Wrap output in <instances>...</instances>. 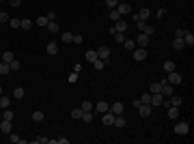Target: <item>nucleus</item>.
<instances>
[{"label":"nucleus","instance_id":"21","mask_svg":"<svg viewBox=\"0 0 194 144\" xmlns=\"http://www.w3.org/2000/svg\"><path fill=\"white\" fill-rule=\"evenodd\" d=\"M115 127H119V129H123L125 127V118H123V114H119V116H115V123H112Z\"/></svg>","mask_w":194,"mask_h":144},{"label":"nucleus","instance_id":"41","mask_svg":"<svg viewBox=\"0 0 194 144\" xmlns=\"http://www.w3.org/2000/svg\"><path fill=\"white\" fill-rule=\"evenodd\" d=\"M112 37H115V41H116V43H123V41H125V35H123V32H115Z\"/></svg>","mask_w":194,"mask_h":144},{"label":"nucleus","instance_id":"33","mask_svg":"<svg viewBox=\"0 0 194 144\" xmlns=\"http://www.w3.org/2000/svg\"><path fill=\"white\" fill-rule=\"evenodd\" d=\"M13 58H15V56H13V52H4V54H2V62H11Z\"/></svg>","mask_w":194,"mask_h":144},{"label":"nucleus","instance_id":"40","mask_svg":"<svg viewBox=\"0 0 194 144\" xmlns=\"http://www.w3.org/2000/svg\"><path fill=\"white\" fill-rule=\"evenodd\" d=\"M2 118H4V121H13V112L7 108V110H4V114H2Z\"/></svg>","mask_w":194,"mask_h":144},{"label":"nucleus","instance_id":"54","mask_svg":"<svg viewBox=\"0 0 194 144\" xmlns=\"http://www.w3.org/2000/svg\"><path fill=\"white\" fill-rule=\"evenodd\" d=\"M0 2H4V0H0Z\"/></svg>","mask_w":194,"mask_h":144},{"label":"nucleus","instance_id":"50","mask_svg":"<svg viewBox=\"0 0 194 144\" xmlns=\"http://www.w3.org/2000/svg\"><path fill=\"white\" fill-rule=\"evenodd\" d=\"M56 144H69L67 138H56Z\"/></svg>","mask_w":194,"mask_h":144},{"label":"nucleus","instance_id":"16","mask_svg":"<svg viewBox=\"0 0 194 144\" xmlns=\"http://www.w3.org/2000/svg\"><path fill=\"white\" fill-rule=\"evenodd\" d=\"M45 52H48V54H50V56L58 54V45H56V43H54V41H50V43L45 45Z\"/></svg>","mask_w":194,"mask_h":144},{"label":"nucleus","instance_id":"8","mask_svg":"<svg viewBox=\"0 0 194 144\" xmlns=\"http://www.w3.org/2000/svg\"><path fill=\"white\" fill-rule=\"evenodd\" d=\"M101 123H104V125H112V123H115V114H112L110 110L104 112V114H101Z\"/></svg>","mask_w":194,"mask_h":144},{"label":"nucleus","instance_id":"47","mask_svg":"<svg viewBox=\"0 0 194 144\" xmlns=\"http://www.w3.org/2000/svg\"><path fill=\"white\" fill-rule=\"evenodd\" d=\"M106 4H108V7H110V9H115L116 4H119V0H106Z\"/></svg>","mask_w":194,"mask_h":144},{"label":"nucleus","instance_id":"44","mask_svg":"<svg viewBox=\"0 0 194 144\" xmlns=\"http://www.w3.org/2000/svg\"><path fill=\"white\" fill-rule=\"evenodd\" d=\"M153 30H155L153 26H149V24H147V26H145V30H142V32H145V35H147V37H151V35H153Z\"/></svg>","mask_w":194,"mask_h":144},{"label":"nucleus","instance_id":"12","mask_svg":"<svg viewBox=\"0 0 194 144\" xmlns=\"http://www.w3.org/2000/svg\"><path fill=\"white\" fill-rule=\"evenodd\" d=\"M149 39H151V37H147L145 32H140L138 39H136V41H138V47H147V45H149Z\"/></svg>","mask_w":194,"mask_h":144},{"label":"nucleus","instance_id":"51","mask_svg":"<svg viewBox=\"0 0 194 144\" xmlns=\"http://www.w3.org/2000/svg\"><path fill=\"white\" fill-rule=\"evenodd\" d=\"M9 2H11V7H19L22 4V0H9Z\"/></svg>","mask_w":194,"mask_h":144},{"label":"nucleus","instance_id":"14","mask_svg":"<svg viewBox=\"0 0 194 144\" xmlns=\"http://www.w3.org/2000/svg\"><path fill=\"white\" fill-rule=\"evenodd\" d=\"M115 30H116V32H125V30H127V22H125V19L115 22Z\"/></svg>","mask_w":194,"mask_h":144},{"label":"nucleus","instance_id":"19","mask_svg":"<svg viewBox=\"0 0 194 144\" xmlns=\"http://www.w3.org/2000/svg\"><path fill=\"white\" fill-rule=\"evenodd\" d=\"M168 118H171V121H177V118H179V108L171 106V108H168Z\"/></svg>","mask_w":194,"mask_h":144},{"label":"nucleus","instance_id":"10","mask_svg":"<svg viewBox=\"0 0 194 144\" xmlns=\"http://www.w3.org/2000/svg\"><path fill=\"white\" fill-rule=\"evenodd\" d=\"M164 103V95L162 92H153L151 95V106H162Z\"/></svg>","mask_w":194,"mask_h":144},{"label":"nucleus","instance_id":"18","mask_svg":"<svg viewBox=\"0 0 194 144\" xmlns=\"http://www.w3.org/2000/svg\"><path fill=\"white\" fill-rule=\"evenodd\" d=\"M84 54H86V62H95L97 58H99V56H97V50H89V52H84Z\"/></svg>","mask_w":194,"mask_h":144},{"label":"nucleus","instance_id":"45","mask_svg":"<svg viewBox=\"0 0 194 144\" xmlns=\"http://www.w3.org/2000/svg\"><path fill=\"white\" fill-rule=\"evenodd\" d=\"M9 15H7V13H2V11H0V24H7V22H9Z\"/></svg>","mask_w":194,"mask_h":144},{"label":"nucleus","instance_id":"17","mask_svg":"<svg viewBox=\"0 0 194 144\" xmlns=\"http://www.w3.org/2000/svg\"><path fill=\"white\" fill-rule=\"evenodd\" d=\"M173 47H175V50H183V47H186L183 37H175V39H173Z\"/></svg>","mask_w":194,"mask_h":144},{"label":"nucleus","instance_id":"5","mask_svg":"<svg viewBox=\"0 0 194 144\" xmlns=\"http://www.w3.org/2000/svg\"><path fill=\"white\" fill-rule=\"evenodd\" d=\"M132 52H134V54H132V56H134V60H138V62L147 58V50H145V47H134Z\"/></svg>","mask_w":194,"mask_h":144},{"label":"nucleus","instance_id":"13","mask_svg":"<svg viewBox=\"0 0 194 144\" xmlns=\"http://www.w3.org/2000/svg\"><path fill=\"white\" fill-rule=\"evenodd\" d=\"M123 110H125V106H123L121 101H119V103H112V106H110V112H112L115 116H119V114H123Z\"/></svg>","mask_w":194,"mask_h":144},{"label":"nucleus","instance_id":"26","mask_svg":"<svg viewBox=\"0 0 194 144\" xmlns=\"http://www.w3.org/2000/svg\"><path fill=\"white\" fill-rule=\"evenodd\" d=\"M19 28H22V30H30V28H33V19H22Z\"/></svg>","mask_w":194,"mask_h":144},{"label":"nucleus","instance_id":"6","mask_svg":"<svg viewBox=\"0 0 194 144\" xmlns=\"http://www.w3.org/2000/svg\"><path fill=\"white\" fill-rule=\"evenodd\" d=\"M188 131H190V125H188V123H177V125H175V133H177V136H186Z\"/></svg>","mask_w":194,"mask_h":144},{"label":"nucleus","instance_id":"9","mask_svg":"<svg viewBox=\"0 0 194 144\" xmlns=\"http://www.w3.org/2000/svg\"><path fill=\"white\" fill-rule=\"evenodd\" d=\"M149 17H151V11H149V9L145 7V9H140V11L136 13V17H134V19H142V22H147Z\"/></svg>","mask_w":194,"mask_h":144},{"label":"nucleus","instance_id":"7","mask_svg":"<svg viewBox=\"0 0 194 144\" xmlns=\"http://www.w3.org/2000/svg\"><path fill=\"white\" fill-rule=\"evenodd\" d=\"M93 110H95L97 114H104V112L110 110V103H106V101H97L95 106H93Z\"/></svg>","mask_w":194,"mask_h":144},{"label":"nucleus","instance_id":"2","mask_svg":"<svg viewBox=\"0 0 194 144\" xmlns=\"http://www.w3.org/2000/svg\"><path fill=\"white\" fill-rule=\"evenodd\" d=\"M151 108H153V106H149V103H140V106H138V116H142V118H149V116H151Z\"/></svg>","mask_w":194,"mask_h":144},{"label":"nucleus","instance_id":"3","mask_svg":"<svg viewBox=\"0 0 194 144\" xmlns=\"http://www.w3.org/2000/svg\"><path fill=\"white\" fill-rule=\"evenodd\" d=\"M97 56L108 62V58H110V47H108V45H99V47H97Z\"/></svg>","mask_w":194,"mask_h":144},{"label":"nucleus","instance_id":"4","mask_svg":"<svg viewBox=\"0 0 194 144\" xmlns=\"http://www.w3.org/2000/svg\"><path fill=\"white\" fill-rule=\"evenodd\" d=\"M115 9L119 11V15H130V13H132V7H130L127 2H119Z\"/></svg>","mask_w":194,"mask_h":144},{"label":"nucleus","instance_id":"38","mask_svg":"<svg viewBox=\"0 0 194 144\" xmlns=\"http://www.w3.org/2000/svg\"><path fill=\"white\" fill-rule=\"evenodd\" d=\"M93 65H95V69H97V71H101V69H104V65H106V60H101V58H97V60L93 62Z\"/></svg>","mask_w":194,"mask_h":144},{"label":"nucleus","instance_id":"34","mask_svg":"<svg viewBox=\"0 0 194 144\" xmlns=\"http://www.w3.org/2000/svg\"><path fill=\"white\" fill-rule=\"evenodd\" d=\"M60 39H63V43H71L74 41V35L71 32H65V35H60Z\"/></svg>","mask_w":194,"mask_h":144},{"label":"nucleus","instance_id":"53","mask_svg":"<svg viewBox=\"0 0 194 144\" xmlns=\"http://www.w3.org/2000/svg\"><path fill=\"white\" fill-rule=\"evenodd\" d=\"M0 95H2V86H0Z\"/></svg>","mask_w":194,"mask_h":144},{"label":"nucleus","instance_id":"32","mask_svg":"<svg viewBox=\"0 0 194 144\" xmlns=\"http://www.w3.org/2000/svg\"><path fill=\"white\" fill-rule=\"evenodd\" d=\"M138 101H140V103H149V106H151V92H145Z\"/></svg>","mask_w":194,"mask_h":144},{"label":"nucleus","instance_id":"36","mask_svg":"<svg viewBox=\"0 0 194 144\" xmlns=\"http://www.w3.org/2000/svg\"><path fill=\"white\" fill-rule=\"evenodd\" d=\"M153 92H162V84H160V82H153V84H151V95H153Z\"/></svg>","mask_w":194,"mask_h":144},{"label":"nucleus","instance_id":"37","mask_svg":"<svg viewBox=\"0 0 194 144\" xmlns=\"http://www.w3.org/2000/svg\"><path fill=\"white\" fill-rule=\"evenodd\" d=\"M110 19H112V22H119V19H121V15H119L116 9H110Z\"/></svg>","mask_w":194,"mask_h":144},{"label":"nucleus","instance_id":"31","mask_svg":"<svg viewBox=\"0 0 194 144\" xmlns=\"http://www.w3.org/2000/svg\"><path fill=\"white\" fill-rule=\"evenodd\" d=\"M164 71H166V73L175 71V62H173V60H166V62H164Z\"/></svg>","mask_w":194,"mask_h":144},{"label":"nucleus","instance_id":"11","mask_svg":"<svg viewBox=\"0 0 194 144\" xmlns=\"http://www.w3.org/2000/svg\"><path fill=\"white\" fill-rule=\"evenodd\" d=\"M11 129H13V123L11 121H4V118L0 121V131L2 133H11Z\"/></svg>","mask_w":194,"mask_h":144},{"label":"nucleus","instance_id":"42","mask_svg":"<svg viewBox=\"0 0 194 144\" xmlns=\"http://www.w3.org/2000/svg\"><path fill=\"white\" fill-rule=\"evenodd\" d=\"M9 67H11V71H18V69H19V60H15V58H13V60L9 62Z\"/></svg>","mask_w":194,"mask_h":144},{"label":"nucleus","instance_id":"46","mask_svg":"<svg viewBox=\"0 0 194 144\" xmlns=\"http://www.w3.org/2000/svg\"><path fill=\"white\" fill-rule=\"evenodd\" d=\"M9 140H11V142H22V138H18L15 133H9Z\"/></svg>","mask_w":194,"mask_h":144},{"label":"nucleus","instance_id":"49","mask_svg":"<svg viewBox=\"0 0 194 144\" xmlns=\"http://www.w3.org/2000/svg\"><path fill=\"white\" fill-rule=\"evenodd\" d=\"M71 43H82V35H74V41Z\"/></svg>","mask_w":194,"mask_h":144},{"label":"nucleus","instance_id":"29","mask_svg":"<svg viewBox=\"0 0 194 144\" xmlns=\"http://www.w3.org/2000/svg\"><path fill=\"white\" fill-rule=\"evenodd\" d=\"M123 47H125V50H134V47H136V41H132V39H125V41H123Z\"/></svg>","mask_w":194,"mask_h":144},{"label":"nucleus","instance_id":"43","mask_svg":"<svg viewBox=\"0 0 194 144\" xmlns=\"http://www.w3.org/2000/svg\"><path fill=\"white\" fill-rule=\"evenodd\" d=\"M78 75H80V73H76V71L69 73V84H76V82H78Z\"/></svg>","mask_w":194,"mask_h":144},{"label":"nucleus","instance_id":"39","mask_svg":"<svg viewBox=\"0 0 194 144\" xmlns=\"http://www.w3.org/2000/svg\"><path fill=\"white\" fill-rule=\"evenodd\" d=\"M145 26H147V22H142V19H136V28H138V32H142V30H145Z\"/></svg>","mask_w":194,"mask_h":144},{"label":"nucleus","instance_id":"25","mask_svg":"<svg viewBox=\"0 0 194 144\" xmlns=\"http://www.w3.org/2000/svg\"><path fill=\"white\" fill-rule=\"evenodd\" d=\"M43 118H45V114H43L41 110H37V112H33V121H35V123H41Z\"/></svg>","mask_w":194,"mask_h":144},{"label":"nucleus","instance_id":"24","mask_svg":"<svg viewBox=\"0 0 194 144\" xmlns=\"http://www.w3.org/2000/svg\"><path fill=\"white\" fill-rule=\"evenodd\" d=\"M24 95H26V90L22 88V86H15V90H13V97H15V99H24Z\"/></svg>","mask_w":194,"mask_h":144},{"label":"nucleus","instance_id":"48","mask_svg":"<svg viewBox=\"0 0 194 144\" xmlns=\"http://www.w3.org/2000/svg\"><path fill=\"white\" fill-rule=\"evenodd\" d=\"M45 17L50 19V22H54V19H56V13H54V11H50V13H48V15H45Z\"/></svg>","mask_w":194,"mask_h":144},{"label":"nucleus","instance_id":"35","mask_svg":"<svg viewBox=\"0 0 194 144\" xmlns=\"http://www.w3.org/2000/svg\"><path fill=\"white\" fill-rule=\"evenodd\" d=\"M19 24H22V19H18V17L9 19V26H11V28H19Z\"/></svg>","mask_w":194,"mask_h":144},{"label":"nucleus","instance_id":"1","mask_svg":"<svg viewBox=\"0 0 194 144\" xmlns=\"http://www.w3.org/2000/svg\"><path fill=\"white\" fill-rule=\"evenodd\" d=\"M166 80H168V84H173V86H179V84L183 82L181 73H177V71H171L168 75H166Z\"/></svg>","mask_w":194,"mask_h":144},{"label":"nucleus","instance_id":"52","mask_svg":"<svg viewBox=\"0 0 194 144\" xmlns=\"http://www.w3.org/2000/svg\"><path fill=\"white\" fill-rule=\"evenodd\" d=\"M186 35V30H181V28H179V30H175V37H183Z\"/></svg>","mask_w":194,"mask_h":144},{"label":"nucleus","instance_id":"15","mask_svg":"<svg viewBox=\"0 0 194 144\" xmlns=\"http://www.w3.org/2000/svg\"><path fill=\"white\" fill-rule=\"evenodd\" d=\"M45 28H48V32H50V35H56V32H60V26H58L56 22H48V26H45Z\"/></svg>","mask_w":194,"mask_h":144},{"label":"nucleus","instance_id":"28","mask_svg":"<svg viewBox=\"0 0 194 144\" xmlns=\"http://www.w3.org/2000/svg\"><path fill=\"white\" fill-rule=\"evenodd\" d=\"M71 118L80 121V118H82V108H74V110H71Z\"/></svg>","mask_w":194,"mask_h":144},{"label":"nucleus","instance_id":"22","mask_svg":"<svg viewBox=\"0 0 194 144\" xmlns=\"http://www.w3.org/2000/svg\"><path fill=\"white\" fill-rule=\"evenodd\" d=\"M9 106H11V99L4 97V95H0V110H7Z\"/></svg>","mask_w":194,"mask_h":144},{"label":"nucleus","instance_id":"27","mask_svg":"<svg viewBox=\"0 0 194 144\" xmlns=\"http://www.w3.org/2000/svg\"><path fill=\"white\" fill-rule=\"evenodd\" d=\"M9 71H11V67H9V62H2V60H0V75H7Z\"/></svg>","mask_w":194,"mask_h":144},{"label":"nucleus","instance_id":"23","mask_svg":"<svg viewBox=\"0 0 194 144\" xmlns=\"http://www.w3.org/2000/svg\"><path fill=\"white\" fill-rule=\"evenodd\" d=\"M48 22H50V19L45 17V15H41V17H37V19H35V24H37L39 28H45V26H48Z\"/></svg>","mask_w":194,"mask_h":144},{"label":"nucleus","instance_id":"30","mask_svg":"<svg viewBox=\"0 0 194 144\" xmlns=\"http://www.w3.org/2000/svg\"><path fill=\"white\" fill-rule=\"evenodd\" d=\"M93 106H95V103H91V101H84L80 108H82V112H93Z\"/></svg>","mask_w":194,"mask_h":144},{"label":"nucleus","instance_id":"20","mask_svg":"<svg viewBox=\"0 0 194 144\" xmlns=\"http://www.w3.org/2000/svg\"><path fill=\"white\" fill-rule=\"evenodd\" d=\"M183 43H186V45H190V47L194 45V35H192V32H188V30H186V35H183Z\"/></svg>","mask_w":194,"mask_h":144}]
</instances>
